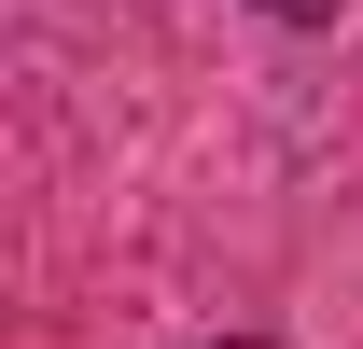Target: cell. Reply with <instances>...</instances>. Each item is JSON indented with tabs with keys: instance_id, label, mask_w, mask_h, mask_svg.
<instances>
[{
	"instance_id": "1",
	"label": "cell",
	"mask_w": 363,
	"mask_h": 349,
	"mask_svg": "<svg viewBox=\"0 0 363 349\" xmlns=\"http://www.w3.org/2000/svg\"><path fill=\"white\" fill-rule=\"evenodd\" d=\"M266 14H294V28H335V14H350V0H266Z\"/></svg>"
},
{
	"instance_id": "2",
	"label": "cell",
	"mask_w": 363,
	"mask_h": 349,
	"mask_svg": "<svg viewBox=\"0 0 363 349\" xmlns=\"http://www.w3.org/2000/svg\"><path fill=\"white\" fill-rule=\"evenodd\" d=\"M224 349H266V336H224Z\"/></svg>"
}]
</instances>
